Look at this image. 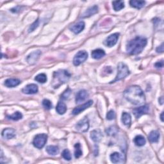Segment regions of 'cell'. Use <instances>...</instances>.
I'll use <instances>...</instances> for the list:
<instances>
[{
    "label": "cell",
    "mask_w": 164,
    "mask_h": 164,
    "mask_svg": "<svg viewBox=\"0 0 164 164\" xmlns=\"http://www.w3.org/2000/svg\"><path fill=\"white\" fill-rule=\"evenodd\" d=\"M110 160L113 163H124L125 157L123 154L115 152L110 155Z\"/></svg>",
    "instance_id": "8fae6325"
},
{
    "label": "cell",
    "mask_w": 164,
    "mask_h": 164,
    "mask_svg": "<svg viewBox=\"0 0 164 164\" xmlns=\"http://www.w3.org/2000/svg\"><path fill=\"white\" fill-rule=\"evenodd\" d=\"M156 52L159 53H162L163 52V43H162L159 47H158L156 50Z\"/></svg>",
    "instance_id": "74e56055"
},
{
    "label": "cell",
    "mask_w": 164,
    "mask_h": 164,
    "mask_svg": "<svg viewBox=\"0 0 164 164\" xmlns=\"http://www.w3.org/2000/svg\"><path fill=\"white\" fill-rule=\"evenodd\" d=\"M71 78V74L69 72L64 69H60L57 71H54L53 73V80L52 86L57 89L60 85L68 82Z\"/></svg>",
    "instance_id": "3957f363"
},
{
    "label": "cell",
    "mask_w": 164,
    "mask_h": 164,
    "mask_svg": "<svg viewBox=\"0 0 164 164\" xmlns=\"http://www.w3.org/2000/svg\"><path fill=\"white\" fill-rule=\"evenodd\" d=\"M75 156L76 159H79L82 155V150L80 143H77L75 145Z\"/></svg>",
    "instance_id": "f1b7e54d"
},
{
    "label": "cell",
    "mask_w": 164,
    "mask_h": 164,
    "mask_svg": "<svg viewBox=\"0 0 164 164\" xmlns=\"http://www.w3.org/2000/svg\"><path fill=\"white\" fill-rule=\"evenodd\" d=\"M163 97H161V98H160V99H159V102H160V104H161V105H162V104H163Z\"/></svg>",
    "instance_id": "f35d334b"
},
{
    "label": "cell",
    "mask_w": 164,
    "mask_h": 164,
    "mask_svg": "<svg viewBox=\"0 0 164 164\" xmlns=\"http://www.w3.org/2000/svg\"><path fill=\"white\" fill-rule=\"evenodd\" d=\"M149 112V106L148 105H143L139 106L133 110V113L134 114L135 117L137 119L141 117L142 115L147 114Z\"/></svg>",
    "instance_id": "9c48e42d"
},
{
    "label": "cell",
    "mask_w": 164,
    "mask_h": 164,
    "mask_svg": "<svg viewBox=\"0 0 164 164\" xmlns=\"http://www.w3.org/2000/svg\"><path fill=\"white\" fill-rule=\"evenodd\" d=\"M90 138L94 142H99L103 138V134L100 130H93L90 133Z\"/></svg>",
    "instance_id": "e0dca14e"
},
{
    "label": "cell",
    "mask_w": 164,
    "mask_h": 164,
    "mask_svg": "<svg viewBox=\"0 0 164 164\" xmlns=\"http://www.w3.org/2000/svg\"><path fill=\"white\" fill-rule=\"evenodd\" d=\"M21 81L17 78H9L5 82V85L9 88L15 87L21 83Z\"/></svg>",
    "instance_id": "2e32d148"
},
{
    "label": "cell",
    "mask_w": 164,
    "mask_h": 164,
    "mask_svg": "<svg viewBox=\"0 0 164 164\" xmlns=\"http://www.w3.org/2000/svg\"><path fill=\"white\" fill-rule=\"evenodd\" d=\"M93 104V101L92 100H89L85 103H84L83 105H82L80 106H78L76 107L73 110H72V114L73 115H78L79 113H80L84 111L85 110H86L88 108L92 106Z\"/></svg>",
    "instance_id": "7c38bea8"
},
{
    "label": "cell",
    "mask_w": 164,
    "mask_h": 164,
    "mask_svg": "<svg viewBox=\"0 0 164 164\" xmlns=\"http://www.w3.org/2000/svg\"><path fill=\"white\" fill-rule=\"evenodd\" d=\"M71 92H72V90H71V89L68 88L63 92V94L61 95V99H64V100L68 99L69 98V97L70 96Z\"/></svg>",
    "instance_id": "1f68e13d"
},
{
    "label": "cell",
    "mask_w": 164,
    "mask_h": 164,
    "mask_svg": "<svg viewBox=\"0 0 164 164\" xmlns=\"http://www.w3.org/2000/svg\"><path fill=\"white\" fill-rule=\"evenodd\" d=\"M39 25V20L35 21L32 24V25L30 26V28H29V29H28V32H33L34 30L38 27Z\"/></svg>",
    "instance_id": "d590c367"
},
{
    "label": "cell",
    "mask_w": 164,
    "mask_h": 164,
    "mask_svg": "<svg viewBox=\"0 0 164 164\" xmlns=\"http://www.w3.org/2000/svg\"><path fill=\"white\" fill-rule=\"evenodd\" d=\"M147 44V39L142 37H137L131 40L126 46L127 53L136 55L141 53Z\"/></svg>",
    "instance_id": "7a4b0ae2"
},
{
    "label": "cell",
    "mask_w": 164,
    "mask_h": 164,
    "mask_svg": "<svg viewBox=\"0 0 164 164\" xmlns=\"http://www.w3.org/2000/svg\"><path fill=\"white\" fill-rule=\"evenodd\" d=\"M115 118V113L113 110H111L109 111L106 114V119L108 120H113Z\"/></svg>",
    "instance_id": "e575fe53"
},
{
    "label": "cell",
    "mask_w": 164,
    "mask_h": 164,
    "mask_svg": "<svg viewBox=\"0 0 164 164\" xmlns=\"http://www.w3.org/2000/svg\"><path fill=\"white\" fill-rule=\"evenodd\" d=\"M130 73V72L127 66L123 62L119 63L117 65V75L116 77H115V80L111 83H114L115 82L123 80V79L125 78L127 76H128Z\"/></svg>",
    "instance_id": "277c9868"
},
{
    "label": "cell",
    "mask_w": 164,
    "mask_h": 164,
    "mask_svg": "<svg viewBox=\"0 0 164 164\" xmlns=\"http://www.w3.org/2000/svg\"><path fill=\"white\" fill-rule=\"evenodd\" d=\"M56 110L57 113L60 115L64 114L67 111V106L65 103L61 101H59L56 107Z\"/></svg>",
    "instance_id": "603a6c76"
},
{
    "label": "cell",
    "mask_w": 164,
    "mask_h": 164,
    "mask_svg": "<svg viewBox=\"0 0 164 164\" xmlns=\"http://www.w3.org/2000/svg\"><path fill=\"white\" fill-rule=\"evenodd\" d=\"M130 4L131 7L135 8L137 9H141L144 7L145 2L144 1H136V0H132L130 2Z\"/></svg>",
    "instance_id": "d4e9b609"
},
{
    "label": "cell",
    "mask_w": 164,
    "mask_h": 164,
    "mask_svg": "<svg viewBox=\"0 0 164 164\" xmlns=\"http://www.w3.org/2000/svg\"><path fill=\"white\" fill-rule=\"evenodd\" d=\"M7 117H9V119H10L14 120H19L23 118V115L19 112H16L12 115H8Z\"/></svg>",
    "instance_id": "4dcf8cb0"
},
{
    "label": "cell",
    "mask_w": 164,
    "mask_h": 164,
    "mask_svg": "<svg viewBox=\"0 0 164 164\" xmlns=\"http://www.w3.org/2000/svg\"><path fill=\"white\" fill-rule=\"evenodd\" d=\"M119 130L117 127L115 126H112L109 127L106 130V133L107 135L108 136H113L115 135H116L117 132H118Z\"/></svg>",
    "instance_id": "83f0119b"
},
{
    "label": "cell",
    "mask_w": 164,
    "mask_h": 164,
    "mask_svg": "<svg viewBox=\"0 0 164 164\" xmlns=\"http://www.w3.org/2000/svg\"><path fill=\"white\" fill-rule=\"evenodd\" d=\"M125 99L135 105H141L145 103V98L141 88L137 85H133L126 89L124 92Z\"/></svg>",
    "instance_id": "6da1fadb"
},
{
    "label": "cell",
    "mask_w": 164,
    "mask_h": 164,
    "mask_svg": "<svg viewBox=\"0 0 164 164\" xmlns=\"http://www.w3.org/2000/svg\"><path fill=\"white\" fill-rule=\"evenodd\" d=\"M42 105H43V106L46 109H47V110H50V109L52 108L51 102L50 100L46 99L42 101Z\"/></svg>",
    "instance_id": "836d02e7"
},
{
    "label": "cell",
    "mask_w": 164,
    "mask_h": 164,
    "mask_svg": "<svg viewBox=\"0 0 164 164\" xmlns=\"http://www.w3.org/2000/svg\"><path fill=\"white\" fill-rule=\"evenodd\" d=\"M62 157L64 158V159L66 160H71V159H72V157H71V153H70V151L68 149H65L62 152Z\"/></svg>",
    "instance_id": "d6a6232c"
},
{
    "label": "cell",
    "mask_w": 164,
    "mask_h": 164,
    "mask_svg": "<svg viewBox=\"0 0 164 164\" xmlns=\"http://www.w3.org/2000/svg\"><path fill=\"white\" fill-rule=\"evenodd\" d=\"M47 135L44 134V133L37 135L33 139V144L35 148H37L38 149H42L45 145L47 142Z\"/></svg>",
    "instance_id": "5b68a950"
},
{
    "label": "cell",
    "mask_w": 164,
    "mask_h": 164,
    "mask_svg": "<svg viewBox=\"0 0 164 164\" xmlns=\"http://www.w3.org/2000/svg\"><path fill=\"white\" fill-rule=\"evenodd\" d=\"M159 138H160V133H159V131L156 130L151 131L148 135V138L149 140V141L152 143H156L159 142Z\"/></svg>",
    "instance_id": "ffe728a7"
},
{
    "label": "cell",
    "mask_w": 164,
    "mask_h": 164,
    "mask_svg": "<svg viewBox=\"0 0 164 164\" xmlns=\"http://www.w3.org/2000/svg\"><path fill=\"white\" fill-rule=\"evenodd\" d=\"M2 136L6 139H11L16 136V131L13 128H6L2 131Z\"/></svg>",
    "instance_id": "ac0fdd59"
},
{
    "label": "cell",
    "mask_w": 164,
    "mask_h": 164,
    "mask_svg": "<svg viewBox=\"0 0 164 164\" xmlns=\"http://www.w3.org/2000/svg\"><path fill=\"white\" fill-rule=\"evenodd\" d=\"M22 92L26 94H33L38 92V86L35 84H29L25 88L23 89Z\"/></svg>",
    "instance_id": "4fadbf2b"
},
{
    "label": "cell",
    "mask_w": 164,
    "mask_h": 164,
    "mask_svg": "<svg viewBox=\"0 0 164 164\" xmlns=\"http://www.w3.org/2000/svg\"><path fill=\"white\" fill-rule=\"evenodd\" d=\"M89 96V94L85 90H81L79 91L76 96V103H80L83 102L85 100L87 97Z\"/></svg>",
    "instance_id": "5bb4252c"
},
{
    "label": "cell",
    "mask_w": 164,
    "mask_h": 164,
    "mask_svg": "<svg viewBox=\"0 0 164 164\" xmlns=\"http://www.w3.org/2000/svg\"><path fill=\"white\" fill-rule=\"evenodd\" d=\"M122 122L127 127H130L131 123V117L130 113L123 112L122 114Z\"/></svg>",
    "instance_id": "7402d4cb"
},
{
    "label": "cell",
    "mask_w": 164,
    "mask_h": 164,
    "mask_svg": "<svg viewBox=\"0 0 164 164\" xmlns=\"http://www.w3.org/2000/svg\"><path fill=\"white\" fill-rule=\"evenodd\" d=\"M105 55V52L103 50L101 49H98V50H95L92 51V53H91V56L96 60H99L103 58Z\"/></svg>",
    "instance_id": "44dd1931"
},
{
    "label": "cell",
    "mask_w": 164,
    "mask_h": 164,
    "mask_svg": "<svg viewBox=\"0 0 164 164\" xmlns=\"http://www.w3.org/2000/svg\"><path fill=\"white\" fill-rule=\"evenodd\" d=\"M89 128V120L87 117H84L76 125V129L80 132H86Z\"/></svg>",
    "instance_id": "52a82bcc"
},
{
    "label": "cell",
    "mask_w": 164,
    "mask_h": 164,
    "mask_svg": "<svg viewBox=\"0 0 164 164\" xmlns=\"http://www.w3.org/2000/svg\"><path fill=\"white\" fill-rule=\"evenodd\" d=\"M98 7L96 5L93 6V7H91L90 8H89L85 12L83 13V14L82 15V17L83 18H86V17H89L92 16V15L98 13Z\"/></svg>",
    "instance_id": "d6986e66"
},
{
    "label": "cell",
    "mask_w": 164,
    "mask_h": 164,
    "mask_svg": "<svg viewBox=\"0 0 164 164\" xmlns=\"http://www.w3.org/2000/svg\"><path fill=\"white\" fill-rule=\"evenodd\" d=\"M41 55L40 51H35L30 53L26 58V61L30 65H33L38 61Z\"/></svg>",
    "instance_id": "30bf717a"
},
{
    "label": "cell",
    "mask_w": 164,
    "mask_h": 164,
    "mask_svg": "<svg viewBox=\"0 0 164 164\" xmlns=\"http://www.w3.org/2000/svg\"><path fill=\"white\" fill-rule=\"evenodd\" d=\"M133 142H134L135 144L137 146H143L145 144V142H146V141H145V138L142 136V135H137L135 137L134 140H133Z\"/></svg>",
    "instance_id": "cb8c5ba5"
},
{
    "label": "cell",
    "mask_w": 164,
    "mask_h": 164,
    "mask_svg": "<svg viewBox=\"0 0 164 164\" xmlns=\"http://www.w3.org/2000/svg\"><path fill=\"white\" fill-rule=\"evenodd\" d=\"M163 112H162L161 115H160V119L162 121V122H163Z\"/></svg>",
    "instance_id": "ab89813d"
},
{
    "label": "cell",
    "mask_w": 164,
    "mask_h": 164,
    "mask_svg": "<svg viewBox=\"0 0 164 164\" xmlns=\"http://www.w3.org/2000/svg\"><path fill=\"white\" fill-rule=\"evenodd\" d=\"M155 66L156 68H162L163 67V61L161 60L160 62H158L155 64Z\"/></svg>",
    "instance_id": "8d00e7d4"
},
{
    "label": "cell",
    "mask_w": 164,
    "mask_h": 164,
    "mask_svg": "<svg viewBox=\"0 0 164 164\" xmlns=\"http://www.w3.org/2000/svg\"><path fill=\"white\" fill-rule=\"evenodd\" d=\"M119 33H115L110 35V36H108V37L104 41V44L106 46L109 47H113V46H115L117 44L118 39H119Z\"/></svg>",
    "instance_id": "ba28073f"
},
{
    "label": "cell",
    "mask_w": 164,
    "mask_h": 164,
    "mask_svg": "<svg viewBox=\"0 0 164 164\" xmlns=\"http://www.w3.org/2000/svg\"><path fill=\"white\" fill-rule=\"evenodd\" d=\"M35 80H36L37 82L40 83H44L47 81V76L45 74L41 73L35 76Z\"/></svg>",
    "instance_id": "f546056e"
},
{
    "label": "cell",
    "mask_w": 164,
    "mask_h": 164,
    "mask_svg": "<svg viewBox=\"0 0 164 164\" xmlns=\"http://www.w3.org/2000/svg\"><path fill=\"white\" fill-rule=\"evenodd\" d=\"M46 152L50 155H56L59 153V149L55 145H49L46 148Z\"/></svg>",
    "instance_id": "484cf974"
},
{
    "label": "cell",
    "mask_w": 164,
    "mask_h": 164,
    "mask_svg": "<svg viewBox=\"0 0 164 164\" xmlns=\"http://www.w3.org/2000/svg\"><path fill=\"white\" fill-rule=\"evenodd\" d=\"M88 58V53L85 51H80L78 52L73 58V64L75 66L80 65L83 63Z\"/></svg>",
    "instance_id": "8992f818"
},
{
    "label": "cell",
    "mask_w": 164,
    "mask_h": 164,
    "mask_svg": "<svg viewBox=\"0 0 164 164\" xmlns=\"http://www.w3.org/2000/svg\"><path fill=\"white\" fill-rule=\"evenodd\" d=\"M85 28V23L83 21H80L76 23V25L72 26L70 28L71 31L75 34H78L81 33Z\"/></svg>",
    "instance_id": "9a60e30c"
},
{
    "label": "cell",
    "mask_w": 164,
    "mask_h": 164,
    "mask_svg": "<svg viewBox=\"0 0 164 164\" xmlns=\"http://www.w3.org/2000/svg\"><path fill=\"white\" fill-rule=\"evenodd\" d=\"M113 7L115 11H120L124 8V3L123 1H114L112 2Z\"/></svg>",
    "instance_id": "4316f807"
}]
</instances>
